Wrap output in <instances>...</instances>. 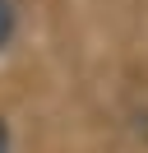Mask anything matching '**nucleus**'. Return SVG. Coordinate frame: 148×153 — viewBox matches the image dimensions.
I'll return each mask as SVG.
<instances>
[{
  "label": "nucleus",
  "instance_id": "nucleus-1",
  "mask_svg": "<svg viewBox=\"0 0 148 153\" xmlns=\"http://www.w3.org/2000/svg\"><path fill=\"white\" fill-rule=\"evenodd\" d=\"M14 28H18V19H14V0H0V51L9 47Z\"/></svg>",
  "mask_w": 148,
  "mask_h": 153
},
{
  "label": "nucleus",
  "instance_id": "nucleus-2",
  "mask_svg": "<svg viewBox=\"0 0 148 153\" xmlns=\"http://www.w3.org/2000/svg\"><path fill=\"white\" fill-rule=\"evenodd\" d=\"M0 153H9V125L0 121Z\"/></svg>",
  "mask_w": 148,
  "mask_h": 153
}]
</instances>
